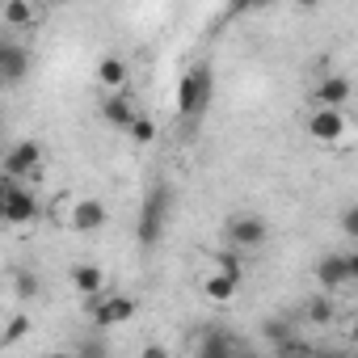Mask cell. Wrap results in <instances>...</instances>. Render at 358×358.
Wrapping results in <instances>:
<instances>
[{
    "label": "cell",
    "instance_id": "obj_1",
    "mask_svg": "<svg viewBox=\"0 0 358 358\" xmlns=\"http://www.w3.org/2000/svg\"><path fill=\"white\" fill-rule=\"evenodd\" d=\"M215 97V72L207 64H194L182 80H177V114L182 122H199Z\"/></svg>",
    "mask_w": 358,
    "mask_h": 358
},
{
    "label": "cell",
    "instance_id": "obj_2",
    "mask_svg": "<svg viewBox=\"0 0 358 358\" xmlns=\"http://www.w3.org/2000/svg\"><path fill=\"white\" fill-rule=\"evenodd\" d=\"M169 211H173V186L169 182H156L143 203H139V224H135V236L143 249L160 245L164 241V224H169Z\"/></svg>",
    "mask_w": 358,
    "mask_h": 358
},
{
    "label": "cell",
    "instance_id": "obj_3",
    "mask_svg": "<svg viewBox=\"0 0 358 358\" xmlns=\"http://www.w3.org/2000/svg\"><path fill=\"white\" fill-rule=\"evenodd\" d=\"M224 241H228V249H236V253H253V249H262V245L270 241V224H266L257 211H236V215L224 224Z\"/></svg>",
    "mask_w": 358,
    "mask_h": 358
},
{
    "label": "cell",
    "instance_id": "obj_4",
    "mask_svg": "<svg viewBox=\"0 0 358 358\" xmlns=\"http://www.w3.org/2000/svg\"><path fill=\"white\" fill-rule=\"evenodd\" d=\"M194 358H253L249 341L224 324H207L194 341Z\"/></svg>",
    "mask_w": 358,
    "mask_h": 358
},
{
    "label": "cell",
    "instance_id": "obj_5",
    "mask_svg": "<svg viewBox=\"0 0 358 358\" xmlns=\"http://www.w3.org/2000/svg\"><path fill=\"white\" fill-rule=\"evenodd\" d=\"M354 278H358V253H354V249H345V253H324V257L316 262L320 295H329V291H337V287H345V282H354Z\"/></svg>",
    "mask_w": 358,
    "mask_h": 358
},
{
    "label": "cell",
    "instance_id": "obj_6",
    "mask_svg": "<svg viewBox=\"0 0 358 358\" xmlns=\"http://www.w3.org/2000/svg\"><path fill=\"white\" fill-rule=\"evenodd\" d=\"M89 308V316H93V324L97 329H114V324H127L131 316H135V299L131 295H97V299H89L85 303Z\"/></svg>",
    "mask_w": 358,
    "mask_h": 358
},
{
    "label": "cell",
    "instance_id": "obj_7",
    "mask_svg": "<svg viewBox=\"0 0 358 358\" xmlns=\"http://www.w3.org/2000/svg\"><path fill=\"white\" fill-rule=\"evenodd\" d=\"M43 164V148H38V139H22V143H13L9 152H5V160H0V173L9 177V182H22L26 173H34Z\"/></svg>",
    "mask_w": 358,
    "mask_h": 358
},
{
    "label": "cell",
    "instance_id": "obj_8",
    "mask_svg": "<svg viewBox=\"0 0 358 358\" xmlns=\"http://www.w3.org/2000/svg\"><path fill=\"white\" fill-rule=\"evenodd\" d=\"M350 97H354V80L341 76V72H324V80L312 89V106L316 110H341Z\"/></svg>",
    "mask_w": 358,
    "mask_h": 358
},
{
    "label": "cell",
    "instance_id": "obj_9",
    "mask_svg": "<svg viewBox=\"0 0 358 358\" xmlns=\"http://www.w3.org/2000/svg\"><path fill=\"white\" fill-rule=\"evenodd\" d=\"M30 76V51L17 38H0V85H22Z\"/></svg>",
    "mask_w": 358,
    "mask_h": 358
},
{
    "label": "cell",
    "instance_id": "obj_10",
    "mask_svg": "<svg viewBox=\"0 0 358 358\" xmlns=\"http://www.w3.org/2000/svg\"><path fill=\"white\" fill-rule=\"evenodd\" d=\"M345 131H350V122H345L341 110H316L308 118V135L320 139V143H337V139H345Z\"/></svg>",
    "mask_w": 358,
    "mask_h": 358
},
{
    "label": "cell",
    "instance_id": "obj_11",
    "mask_svg": "<svg viewBox=\"0 0 358 358\" xmlns=\"http://www.w3.org/2000/svg\"><path fill=\"white\" fill-rule=\"evenodd\" d=\"M135 97H131V89H118V93H106V101H101V118L110 122V127H118V131H127L131 122H135Z\"/></svg>",
    "mask_w": 358,
    "mask_h": 358
},
{
    "label": "cell",
    "instance_id": "obj_12",
    "mask_svg": "<svg viewBox=\"0 0 358 358\" xmlns=\"http://www.w3.org/2000/svg\"><path fill=\"white\" fill-rule=\"evenodd\" d=\"M106 220H110V211H106L101 199H80V203L72 207V228H76V232H101Z\"/></svg>",
    "mask_w": 358,
    "mask_h": 358
},
{
    "label": "cell",
    "instance_id": "obj_13",
    "mask_svg": "<svg viewBox=\"0 0 358 358\" xmlns=\"http://www.w3.org/2000/svg\"><path fill=\"white\" fill-rule=\"evenodd\" d=\"M68 278H72V287H76L85 299H97V295H101V287H106V270H101V266H93V262H76V266L68 270Z\"/></svg>",
    "mask_w": 358,
    "mask_h": 358
},
{
    "label": "cell",
    "instance_id": "obj_14",
    "mask_svg": "<svg viewBox=\"0 0 358 358\" xmlns=\"http://www.w3.org/2000/svg\"><path fill=\"white\" fill-rule=\"evenodd\" d=\"M257 337L270 345V350H278V345H287V341H295L299 337V329H295V320L282 312V316H270V320H262V329H257Z\"/></svg>",
    "mask_w": 358,
    "mask_h": 358
},
{
    "label": "cell",
    "instance_id": "obj_15",
    "mask_svg": "<svg viewBox=\"0 0 358 358\" xmlns=\"http://www.w3.org/2000/svg\"><path fill=\"white\" fill-rule=\"evenodd\" d=\"M97 80H101L110 93L127 89V80H131V68H127V59H122V55H106V59L97 64Z\"/></svg>",
    "mask_w": 358,
    "mask_h": 358
},
{
    "label": "cell",
    "instance_id": "obj_16",
    "mask_svg": "<svg viewBox=\"0 0 358 358\" xmlns=\"http://www.w3.org/2000/svg\"><path fill=\"white\" fill-rule=\"evenodd\" d=\"M303 316H308V324H316V329H329V324L337 320V303H333L329 295H312V299L303 303Z\"/></svg>",
    "mask_w": 358,
    "mask_h": 358
},
{
    "label": "cell",
    "instance_id": "obj_17",
    "mask_svg": "<svg viewBox=\"0 0 358 358\" xmlns=\"http://www.w3.org/2000/svg\"><path fill=\"white\" fill-rule=\"evenodd\" d=\"M0 17H5V26H13V30H26V26H34L38 9L30 0H9V5H0Z\"/></svg>",
    "mask_w": 358,
    "mask_h": 358
},
{
    "label": "cell",
    "instance_id": "obj_18",
    "mask_svg": "<svg viewBox=\"0 0 358 358\" xmlns=\"http://www.w3.org/2000/svg\"><path fill=\"white\" fill-rule=\"evenodd\" d=\"M38 291H43V278H38V270H30V266H17V270H13V295H17L22 303H30V299H38Z\"/></svg>",
    "mask_w": 358,
    "mask_h": 358
},
{
    "label": "cell",
    "instance_id": "obj_19",
    "mask_svg": "<svg viewBox=\"0 0 358 358\" xmlns=\"http://www.w3.org/2000/svg\"><path fill=\"white\" fill-rule=\"evenodd\" d=\"M215 274H224L228 282L241 287V278H245V262H241V253H236V249H220V257H215Z\"/></svg>",
    "mask_w": 358,
    "mask_h": 358
},
{
    "label": "cell",
    "instance_id": "obj_20",
    "mask_svg": "<svg viewBox=\"0 0 358 358\" xmlns=\"http://www.w3.org/2000/svg\"><path fill=\"white\" fill-rule=\"evenodd\" d=\"M203 291H207L215 303H232V295H236V282H228L224 274H211V278L203 282Z\"/></svg>",
    "mask_w": 358,
    "mask_h": 358
},
{
    "label": "cell",
    "instance_id": "obj_21",
    "mask_svg": "<svg viewBox=\"0 0 358 358\" xmlns=\"http://www.w3.org/2000/svg\"><path fill=\"white\" fill-rule=\"evenodd\" d=\"M122 135H131L135 143H152V139H156V122H152L148 114H135V122H131Z\"/></svg>",
    "mask_w": 358,
    "mask_h": 358
},
{
    "label": "cell",
    "instance_id": "obj_22",
    "mask_svg": "<svg viewBox=\"0 0 358 358\" xmlns=\"http://www.w3.org/2000/svg\"><path fill=\"white\" fill-rule=\"evenodd\" d=\"M312 354H316V350H312L303 337H295V341H287V345L274 350V358H312Z\"/></svg>",
    "mask_w": 358,
    "mask_h": 358
},
{
    "label": "cell",
    "instance_id": "obj_23",
    "mask_svg": "<svg viewBox=\"0 0 358 358\" xmlns=\"http://www.w3.org/2000/svg\"><path fill=\"white\" fill-rule=\"evenodd\" d=\"M26 333H30V316L22 312V316H13V320L5 324V333H0V341L9 345V341H17V337H26Z\"/></svg>",
    "mask_w": 358,
    "mask_h": 358
},
{
    "label": "cell",
    "instance_id": "obj_24",
    "mask_svg": "<svg viewBox=\"0 0 358 358\" xmlns=\"http://www.w3.org/2000/svg\"><path fill=\"white\" fill-rule=\"evenodd\" d=\"M341 232H345V241H358V203H345V211H341Z\"/></svg>",
    "mask_w": 358,
    "mask_h": 358
},
{
    "label": "cell",
    "instance_id": "obj_25",
    "mask_svg": "<svg viewBox=\"0 0 358 358\" xmlns=\"http://www.w3.org/2000/svg\"><path fill=\"white\" fill-rule=\"evenodd\" d=\"M76 358H106V345H101V341H85V350H80Z\"/></svg>",
    "mask_w": 358,
    "mask_h": 358
},
{
    "label": "cell",
    "instance_id": "obj_26",
    "mask_svg": "<svg viewBox=\"0 0 358 358\" xmlns=\"http://www.w3.org/2000/svg\"><path fill=\"white\" fill-rule=\"evenodd\" d=\"M139 358H173V354H169L164 345H156V341H148V345L139 350Z\"/></svg>",
    "mask_w": 358,
    "mask_h": 358
},
{
    "label": "cell",
    "instance_id": "obj_27",
    "mask_svg": "<svg viewBox=\"0 0 358 358\" xmlns=\"http://www.w3.org/2000/svg\"><path fill=\"white\" fill-rule=\"evenodd\" d=\"M312 358H345V354H337V350H316Z\"/></svg>",
    "mask_w": 358,
    "mask_h": 358
},
{
    "label": "cell",
    "instance_id": "obj_28",
    "mask_svg": "<svg viewBox=\"0 0 358 358\" xmlns=\"http://www.w3.org/2000/svg\"><path fill=\"white\" fill-rule=\"evenodd\" d=\"M47 358H76V354H68V350H55V354H47Z\"/></svg>",
    "mask_w": 358,
    "mask_h": 358
},
{
    "label": "cell",
    "instance_id": "obj_29",
    "mask_svg": "<svg viewBox=\"0 0 358 358\" xmlns=\"http://www.w3.org/2000/svg\"><path fill=\"white\" fill-rule=\"evenodd\" d=\"M0 228H5V199H0Z\"/></svg>",
    "mask_w": 358,
    "mask_h": 358
},
{
    "label": "cell",
    "instance_id": "obj_30",
    "mask_svg": "<svg viewBox=\"0 0 358 358\" xmlns=\"http://www.w3.org/2000/svg\"><path fill=\"white\" fill-rule=\"evenodd\" d=\"M0 89H5V85H0Z\"/></svg>",
    "mask_w": 358,
    "mask_h": 358
}]
</instances>
